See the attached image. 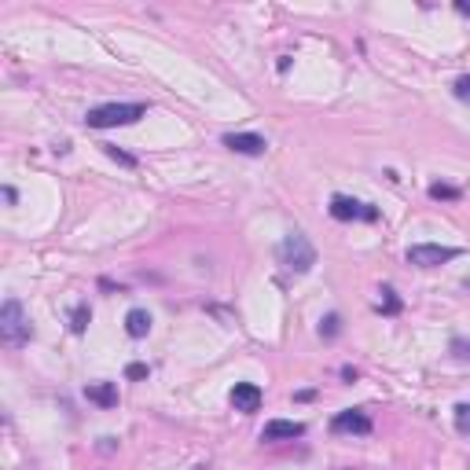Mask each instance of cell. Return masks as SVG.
Returning a JSON list of instances; mask_svg holds the SVG:
<instances>
[{"label":"cell","instance_id":"obj_14","mask_svg":"<svg viewBox=\"0 0 470 470\" xmlns=\"http://www.w3.org/2000/svg\"><path fill=\"white\" fill-rule=\"evenodd\" d=\"M338 331H342V316H338V312H331V316L320 323V334H323V338H334Z\"/></svg>","mask_w":470,"mask_h":470},{"label":"cell","instance_id":"obj_11","mask_svg":"<svg viewBox=\"0 0 470 470\" xmlns=\"http://www.w3.org/2000/svg\"><path fill=\"white\" fill-rule=\"evenodd\" d=\"M125 331H129V338H147V331H151V312L147 309H133L125 316Z\"/></svg>","mask_w":470,"mask_h":470},{"label":"cell","instance_id":"obj_9","mask_svg":"<svg viewBox=\"0 0 470 470\" xmlns=\"http://www.w3.org/2000/svg\"><path fill=\"white\" fill-rule=\"evenodd\" d=\"M305 426L302 423H291V419H272L265 430H261V441H294L302 437Z\"/></svg>","mask_w":470,"mask_h":470},{"label":"cell","instance_id":"obj_6","mask_svg":"<svg viewBox=\"0 0 470 470\" xmlns=\"http://www.w3.org/2000/svg\"><path fill=\"white\" fill-rule=\"evenodd\" d=\"M334 434H371V419L364 412H338L331 419Z\"/></svg>","mask_w":470,"mask_h":470},{"label":"cell","instance_id":"obj_3","mask_svg":"<svg viewBox=\"0 0 470 470\" xmlns=\"http://www.w3.org/2000/svg\"><path fill=\"white\" fill-rule=\"evenodd\" d=\"M147 114L143 103H103V107L88 111V129H118V125H133Z\"/></svg>","mask_w":470,"mask_h":470},{"label":"cell","instance_id":"obj_4","mask_svg":"<svg viewBox=\"0 0 470 470\" xmlns=\"http://www.w3.org/2000/svg\"><path fill=\"white\" fill-rule=\"evenodd\" d=\"M460 250L455 246H437V243H419L408 250V265H419V268H434V265H445V261H455Z\"/></svg>","mask_w":470,"mask_h":470},{"label":"cell","instance_id":"obj_8","mask_svg":"<svg viewBox=\"0 0 470 470\" xmlns=\"http://www.w3.org/2000/svg\"><path fill=\"white\" fill-rule=\"evenodd\" d=\"M232 404H235V412H257V408H261V386H254V382H235Z\"/></svg>","mask_w":470,"mask_h":470},{"label":"cell","instance_id":"obj_15","mask_svg":"<svg viewBox=\"0 0 470 470\" xmlns=\"http://www.w3.org/2000/svg\"><path fill=\"white\" fill-rule=\"evenodd\" d=\"M455 426H460V434H470V404L455 408Z\"/></svg>","mask_w":470,"mask_h":470},{"label":"cell","instance_id":"obj_1","mask_svg":"<svg viewBox=\"0 0 470 470\" xmlns=\"http://www.w3.org/2000/svg\"><path fill=\"white\" fill-rule=\"evenodd\" d=\"M0 338H4V346L19 349L33 338V327H30V316H26V309L19 298H8L4 309H0Z\"/></svg>","mask_w":470,"mask_h":470},{"label":"cell","instance_id":"obj_19","mask_svg":"<svg viewBox=\"0 0 470 470\" xmlns=\"http://www.w3.org/2000/svg\"><path fill=\"white\" fill-rule=\"evenodd\" d=\"M125 375H129V378H147L151 371H147V364H129Z\"/></svg>","mask_w":470,"mask_h":470},{"label":"cell","instance_id":"obj_2","mask_svg":"<svg viewBox=\"0 0 470 470\" xmlns=\"http://www.w3.org/2000/svg\"><path fill=\"white\" fill-rule=\"evenodd\" d=\"M279 261L294 272V276H305V272H312V265H316V246L309 243L305 232H286V239L279 243Z\"/></svg>","mask_w":470,"mask_h":470},{"label":"cell","instance_id":"obj_20","mask_svg":"<svg viewBox=\"0 0 470 470\" xmlns=\"http://www.w3.org/2000/svg\"><path fill=\"white\" fill-rule=\"evenodd\" d=\"M455 8H460V15H470V4H455Z\"/></svg>","mask_w":470,"mask_h":470},{"label":"cell","instance_id":"obj_5","mask_svg":"<svg viewBox=\"0 0 470 470\" xmlns=\"http://www.w3.org/2000/svg\"><path fill=\"white\" fill-rule=\"evenodd\" d=\"M331 217L334 220H375L378 217V210L375 206H368V202H357V199H349V195H334L331 199Z\"/></svg>","mask_w":470,"mask_h":470},{"label":"cell","instance_id":"obj_18","mask_svg":"<svg viewBox=\"0 0 470 470\" xmlns=\"http://www.w3.org/2000/svg\"><path fill=\"white\" fill-rule=\"evenodd\" d=\"M382 309H386V312H397V309H400V302H397V294H394V291H389V286H382Z\"/></svg>","mask_w":470,"mask_h":470},{"label":"cell","instance_id":"obj_16","mask_svg":"<svg viewBox=\"0 0 470 470\" xmlns=\"http://www.w3.org/2000/svg\"><path fill=\"white\" fill-rule=\"evenodd\" d=\"M452 92H455V99H463V103H470V74H463V77H460V81H455V88H452Z\"/></svg>","mask_w":470,"mask_h":470},{"label":"cell","instance_id":"obj_12","mask_svg":"<svg viewBox=\"0 0 470 470\" xmlns=\"http://www.w3.org/2000/svg\"><path fill=\"white\" fill-rule=\"evenodd\" d=\"M430 199H437V202H460V188L434 184V188H430Z\"/></svg>","mask_w":470,"mask_h":470},{"label":"cell","instance_id":"obj_13","mask_svg":"<svg viewBox=\"0 0 470 470\" xmlns=\"http://www.w3.org/2000/svg\"><path fill=\"white\" fill-rule=\"evenodd\" d=\"M88 316H92V312H88V305H77V309L70 312V331L81 334V331L88 327Z\"/></svg>","mask_w":470,"mask_h":470},{"label":"cell","instance_id":"obj_10","mask_svg":"<svg viewBox=\"0 0 470 470\" xmlns=\"http://www.w3.org/2000/svg\"><path fill=\"white\" fill-rule=\"evenodd\" d=\"M85 397L92 404H99V408H114V404H118V386L114 382H88Z\"/></svg>","mask_w":470,"mask_h":470},{"label":"cell","instance_id":"obj_17","mask_svg":"<svg viewBox=\"0 0 470 470\" xmlns=\"http://www.w3.org/2000/svg\"><path fill=\"white\" fill-rule=\"evenodd\" d=\"M107 154H111V159H114V162H122V165H129V169H133V165H136V159H133V154L118 151V147H111V143H107Z\"/></svg>","mask_w":470,"mask_h":470},{"label":"cell","instance_id":"obj_7","mask_svg":"<svg viewBox=\"0 0 470 470\" xmlns=\"http://www.w3.org/2000/svg\"><path fill=\"white\" fill-rule=\"evenodd\" d=\"M225 147L235 151V154H265V136H257V133H228L225 136Z\"/></svg>","mask_w":470,"mask_h":470}]
</instances>
